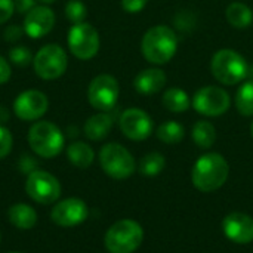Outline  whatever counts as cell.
Wrapping results in <instances>:
<instances>
[{
    "label": "cell",
    "instance_id": "cell-7",
    "mask_svg": "<svg viewBox=\"0 0 253 253\" xmlns=\"http://www.w3.org/2000/svg\"><path fill=\"white\" fill-rule=\"evenodd\" d=\"M102 170L114 179H126L135 172V159L127 148L117 142L105 144L99 151Z\"/></svg>",
    "mask_w": 253,
    "mask_h": 253
},
{
    "label": "cell",
    "instance_id": "cell-15",
    "mask_svg": "<svg viewBox=\"0 0 253 253\" xmlns=\"http://www.w3.org/2000/svg\"><path fill=\"white\" fill-rule=\"evenodd\" d=\"M55 25V13L47 4L34 6L28 13L24 16V33L30 39H42L52 31Z\"/></svg>",
    "mask_w": 253,
    "mask_h": 253
},
{
    "label": "cell",
    "instance_id": "cell-27",
    "mask_svg": "<svg viewBox=\"0 0 253 253\" xmlns=\"http://www.w3.org/2000/svg\"><path fill=\"white\" fill-rule=\"evenodd\" d=\"M64 12H65V18L73 24L84 22L87 16V7L82 0H68L65 3Z\"/></svg>",
    "mask_w": 253,
    "mask_h": 253
},
{
    "label": "cell",
    "instance_id": "cell-36",
    "mask_svg": "<svg viewBox=\"0 0 253 253\" xmlns=\"http://www.w3.org/2000/svg\"><path fill=\"white\" fill-rule=\"evenodd\" d=\"M7 119H9V110L4 105H0V125L6 123Z\"/></svg>",
    "mask_w": 253,
    "mask_h": 253
},
{
    "label": "cell",
    "instance_id": "cell-8",
    "mask_svg": "<svg viewBox=\"0 0 253 253\" xmlns=\"http://www.w3.org/2000/svg\"><path fill=\"white\" fill-rule=\"evenodd\" d=\"M67 43L73 56L82 61L92 59L98 53L101 44L96 28L86 21L71 25L68 30Z\"/></svg>",
    "mask_w": 253,
    "mask_h": 253
},
{
    "label": "cell",
    "instance_id": "cell-23",
    "mask_svg": "<svg viewBox=\"0 0 253 253\" xmlns=\"http://www.w3.org/2000/svg\"><path fill=\"white\" fill-rule=\"evenodd\" d=\"M163 105L172 113H184L190 108L191 99L185 90L179 87H170L163 95Z\"/></svg>",
    "mask_w": 253,
    "mask_h": 253
},
{
    "label": "cell",
    "instance_id": "cell-4",
    "mask_svg": "<svg viewBox=\"0 0 253 253\" xmlns=\"http://www.w3.org/2000/svg\"><path fill=\"white\" fill-rule=\"evenodd\" d=\"M144 240L142 227L133 219H120L105 233L104 243L110 253H133Z\"/></svg>",
    "mask_w": 253,
    "mask_h": 253
},
{
    "label": "cell",
    "instance_id": "cell-37",
    "mask_svg": "<svg viewBox=\"0 0 253 253\" xmlns=\"http://www.w3.org/2000/svg\"><path fill=\"white\" fill-rule=\"evenodd\" d=\"M36 1H39V3H42V4H52V3H55V0H36Z\"/></svg>",
    "mask_w": 253,
    "mask_h": 253
},
{
    "label": "cell",
    "instance_id": "cell-3",
    "mask_svg": "<svg viewBox=\"0 0 253 253\" xmlns=\"http://www.w3.org/2000/svg\"><path fill=\"white\" fill-rule=\"evenodd\" d=\"M28 144L30 148L43 159L56 157L65 145V138L62 130L52 122L37 120L31 125L28 130Z\"/></svg>",
    "mask_w": 253,
    "mask_h": 253
},
{
    "label": "cell",
    "instance_id": "cell-2",
    "mask_svg": "<svg viewBox=\"0 0 253 253\" xmlns=\"http://www.w3.org/2000/svg\"><path fill=\"white\" fill-rule=\"evenodd\" d=\"M178 49V37L175 31L168 25H156L150 28L141 42V50L144 58L151 64L169 62Z\"/></svg>",
    "mask_w": 253,
    "mask_h": 253
},
{
    "label": "cell",
    "instance_id": "cell-12",
    "mask_svg": "<svg viewBox=\"0 0 253 253\" xmlns=\"http://www.w3.org/2000/svg\"><path fill=\"white\" fill-rule=\"evenodd\" d=\"M49 110L47 96L37 89L21 92L13 101V113L22 122H37Z\"/></svg>",
    "mask_w": 253,
    "mask_h": 253
},
{
    "label": "cell",
    "instance_id": "cell-33",
    "mask_svg": "<svg viewBox=\"0 0 253 253\" xmlns=\"http://www.w3.org/2000/svg\"><path fill=\"white\" fill-rule=\"evenodd\" d=\"M148 0H122V7L127 13H138L141 12Z\"/></svg>",
    "mask_w": 253,
    "mask_h": 253
},
{
    "label": "cell",
    "instance_id": "cell-1",
    "mask_svg": "<svg viewBox=\"0 0 253 253\" xmlns=\"http://www.w3.org/2000/svg\"><path fill=\"white\" fill-rule=\"evenodd\" d=\"M228 175V162L218 153H206L194 163L191 181L197 190L203 193H212L219 190L227 182Z\"/></svg>",
    "mask_w": 253,
    "mask_h": 253
},
{
    "label": "cell",
    "instance_id": "cell-34",
    "mask_svg": "<svg viewBox=\"0 0 253 253\" xmlns=\"http://www.w3.org/2000/svg\"><path fill=\"white\" fill-rule=\"evenodd\" d=\"M13 6H15V12L25 15L36 6V0H13Z\"/></svg>",
    "mask_w": 253,
    "mask_h": 253
},
{
    "label": "cell",
    "instance_id": "cell-18",
    "mask_svg": "<svg viewBox=\"0 0 253 253\" xmlns=\"http://www.w3.org/2000/svg\"><path fill=\"white\" fill-rule=\"evenodd\" d=\"M113 116L110 113L101 111L86 120L83 132L90 141H102L113 129Z\"/></svg>",
    "mask_w": 253,
    "mask_h": 253
},
{
    "label": "cell",
    "instance_id": "cell-11",
    "mask_svg": "<svg viewBox=\"0 0 253 253\" xmlns=\"http://www.w3.org/2000/svg\"><path fill=\"white\" fill-rule=\"evenodd\" d=\"M191 104L199 114L206 117H218L227 113L231 99L227 90L218 86H206L194 93Z\"/></svg>",
    "mask_w": 253,
    "mask_h": 253
},
{
    "label": "cell",
    "instance_id": "cell-19",
    "mask_svg": "<svg viewBox=\"0 0 253 253\" xmlns=\"http://www.w3.org/2000/svg\"><path fill=\"white\" fill-rule=\"evenodd\" d=\"M9 222L18 230H31L37 222V212L25 203H16L10 206L7 212Z\"/></svg>",
    "mask_w": 253,
    "mask_h": 253
},
{
    "label": "cell",
    "instance_id": "cell-20",
    "mask_svg": "<svg viewBox=\"0 0 253 253\" xmlns=\"http://www.w3.org/2000/svg\"><path fill=\"white\" fill-rule=\"evenodd\" d=\"M67 157L68 160L80 169H86L89 168L93 160H95V151L92 150V147L86 142L82 141H76L71 142L67 148Z\"/></svg>",
    "mask_w": 253,
    "mask_h": 253
},
{
    "label": "cell",
    "instance_id": "cell-6",
    "mask_svg": "<svg viewBox=\"0 0 253 253\" xmlns=\"http://www.w3.org/2000/svg\"><path fill=\"white\" fill-rule=\"evenodd\" d=\"M36 74L43 80H56L67 71L68 55L62 46L56 43L44 44L37 50L33 59Z\"/></svg>",
    "mask_w": 253,
    "mask_h": 253
},
{
    "label": "cell",
    "instance_id": "cell-21",
    "mask_svg": "<svg viewBox=\"0 0 253 253\" xmlns=\"http://www.w3.org/2000/svg\"><path fill=\"white\" fill-rule=\"evenodd\" d=\"M227 21L236 28H248L253 21V10L242 1H233L225 10Z\"/></svg>",
    "mask_w": 253,
    "mask_h": 253
},
{
    "label": "cell",
    "instance_id": "cell-10",
    "mask_svg": "<svg viewBox=\"0 0 253 253\" xmlns=\"http://www.w3.org/2000/svg\"><path fill=\"white\" fill-rule=\"evenodd\" d=\"M25 191L40 205H52L61 196V184L52 173L37 169L27 176Z\"/></svg>",
    "mask_w": 253,
    "mask_h": 253
},
{
    "label": "cell",
    "instance_id": "cell-35",
    "mask_svg": "<svg viewBox=\"0 0 253 253\" xmlns=\"http://www.w3.org/2000/svg\"><path fill=\"white\" fill-rule=\"evenodd\" d=\"M12 76V71H10V65L7 62V59H4L1 55H0V86L7 83L9 79Z\"/></svg>",
    "mask_w": 253,
    "mask_h": 253
},
{
    "label": "cell",
    "instance_id": "cell-24",
    "mask_svg": "<svg viewBox=\"0 0 253 253\" xmlns=\"http://www.w3.org/2000/svg\"><path fill=\"white\" fill-rule=\"evenodd\" d=\"M236 107L242 116L245 117L253 116V80L245 82L239 87L236 95Z\"/></svg>",
    "mask_w": 253,
    "mask_h": 253
},
{
    "label": "cell",
    "instance_id": "cell-16",
    "mask_svg": "<svg viewBox=\"0 0 253 253\" xmlns=\"http://www.w3.org/2000/svg\"><path fill=\"white\" fill-rule=\"evenodd\" d=\"M222 231L233 243L249 245L253 242V218L242 212H233L224 218Z\"/></svg>",
    "mask_w": 253,
    "mask_h": 253
},
{
    "label": "cell",
    "instance_id": "cell-14",
    "mask_svg": "<svg viewBox=\"0 0 253 253\" xmlns=\"http://www.w3.org/2000/svg\"><path fill=\"white\" fill-rule=\"evenodd\" d=\"M89 211L87 206L83 200L70 197L65 200L58 202L52 212H50V219L53 224L59 227H76L87 219Z\"/></svg>",
    "mask_w": 253,
    "mask_h": 253
},
{
    "label": "cell",
    "instance_id": "cell-9",
    "mask_svg": "<svg viewBox=\"0 0 253 253\" xmlns=\"http://www.w3.org/2000/svg\"><path fill=\"white\" fill-rule=\"evenodd\" d=\"M119 93H120L119 82L116 80V77L110 74L96 76L95 79H92L87 87L89 104L95 110L104 113H108L116 107L119 101Z\"/></svg>",
    "mask_w": 253,
    "mask_h": 253
},
{
    "label": "cell",
    "instance_id": "cell-5",
    "mask_svg": "<svg viewBox=\"0 0 253 253\" xmlns=\"http://www.w3.org/2000/svg\"><path fill=\"white\" fill-rule=\"evenodd\" d=\"M211 70L218 82L233 86L245 80L248 76V62L239 52L221 49L213 55Z\"/></svg>",
    "mask_w": 253,
    "mask_h": 253
},
{
    "label": "cell",
    "instance_id": "cell-39",
    "mask_svg": "<svg viewBox=\"0 0 253 253\" xmlns=\"http://www.w3.org/2000/svg\"><path fill=\"white\" fill-rule=\"evenodd\" d=\"M10 253H21V252H10Z\"/></svg>",
    "mask_w": 253,
    "mask_h": 253
},
{
    "label": "cell",
    "instance_id": "cell-29",
    "mask_svg": "<svg viewBox=\"0 0 253 253\" xmlns=\"http://www.w3.org/2000/svg\"><path fill=\"white\" fill-rule=\"evenodd\" d=\"M12 145H13V138L10 130L3 125H0V160L4 159L12 151Z\"/></svg>",
    "mask_w": 253,
    "mask_h": 253
},
{
    "label": "cell",
    "instance_id": "cell-26",
    "mask_svg": "<svg viewBox=\"0 0 253 253\" xmlns=\"http://www.w3.org/2000/svg\"><path fill=\"white\" fill-rule=\"evenodd\" d=\"M166 166V160L163 157V154L153 151L148 153L147 156H144L139 162V172L144 176H157L159 173L163 172Z\"/></svg>",
    "mask_w": 253,
    "mask_h": 253
},
{
    "label": "cell",
    "instance_id": "cell-31",
    "mask_svg": "<svg viewBox=\"0 0 253 253\" xmlns=\"http://www.w3.org/2000/svg\"><path fill=\"white\" fill-rule=\"evenodd\" d=\"M22 34H24V28H22V27H19V25H16V24L7 25V27H6V30H4V33H3L4 40H6V42H9V43H15V42H18V40L22 37Z\"/></svg>",
    "mask_w": 253,
    "mask_h": 253
},
{
    "label": "cell",
    "instance_id": "cell-25",
    "mask_svg": "<svg viewBox=\"0 0 253 253\" xmlns=\"http://www.w3.org/2000/svg\"><path fill=\"white\" fill-rule=\"evenodd\" d=\"M156 135L165 144H178L184 139L185 129L178 122H166V123L159 126Z\"/></svg>",
    "mask_w": 253,
    "mask_h": 253
},
{
    "label": "cell",
    "instance_id": "cell-32",
    "mask_svg": "<svg viewBox=\"0 0 253 253\" xmlns=\"http://www.w3.org/2000/svg\"><path fill=\"white\" fill-rule=\"evenodd\" d=\"M19 170L22 173H27V175H30L31 172L37 170V162H36V159L31 157V156H28V154H24L19 159Z\"/></svg>",
    "mask_w": 253,
    "mask_h": 253
},
{
    "label": "cell",
    "instance_id": "cell-30",
    "mask_svg": "<svg viewBox=\"0 0 253 253\" xmlns=\"http://www.w3.org/2000/svg\"><path fill=\"white\" fill-rule=\"evenodd\" d=\"M15 13L13 0H0V24H6Z\"/></svg>",
    "mask_w": 253,
    "mask_h": 253
},
{
    "label": "cell",
    "instance_id": "cell-38",
    "mask_svg": "<svg viewBox=\"0 0 253 253\" xmlns=\"http://www.w3.org/2000/svg\"><path fill=\"white\" fill-rule=\"evenodd\" d=\"M251 133H252V138H253V122H252V125H251Z\"/></svg>",
    "mask_w": 253,
    "mask_h": 253
},
{
    "label": "cell",
    "instance_id": "cell-22",
    "mask_svg": "<svg viewBox=\"0 0 253 253\" xmlns=\"http://www.w3.org/2000/svg\"><path fill=\"white\" fill-rule=\"evenodd\" d=\"M191 136H193L194 144L199 148L208 150L216 141V129H215V126L211 122H208V120H199L193 126Z\"/></svg>",
    "mask_w": 253,
    "mask_h": 253
},
{
    "label": "cell",
    "instance_id": "cell-17",
    "mask_svg": "<svg viewBox=\"0 0 253 253\" xmlns=\"http://www.w3.org/2000/svg\"><path fill=\"white\" fill-rule=\"evenodd\" d=\"M166 84V74L160 68H147L138 73L133 80V87L138 93L150 96L160 92Z\"/></svg>",
    "mask_w": 253,
    "mask_h": 253
},
{
    "label": "cell",
    "instance_id": "cell-13",
    "mask_svg": "<svg viewBox=\"0 0 253 253\" xmlns=\"http://www.w3.org/2000/svg\"><path fill=\"white\" fill-rule=\"evenodd\" d=\"M119 126L122 133L132 141L147 139L154 129L151 117L139 108L125 110L119 119Z\"/></svg>",
    "mask_w": 253,
    "mask_h": 253
},
{
    "label": "cell",
    "instance_id": "cell-28",
    "mask_svg": "<svg viewBox=\"0 0 253 253\" xmlns=\"http://www.w3.org/2000/svg\"><path fill=\"white\" fill-rule=\"evenodd\" d=\"M9 59L18 67H27L33 62V55L27 46H15L9 50Z\"/></svg>",
    "mask_w": 253,
    "mask_h": 253
}]
</instances>
